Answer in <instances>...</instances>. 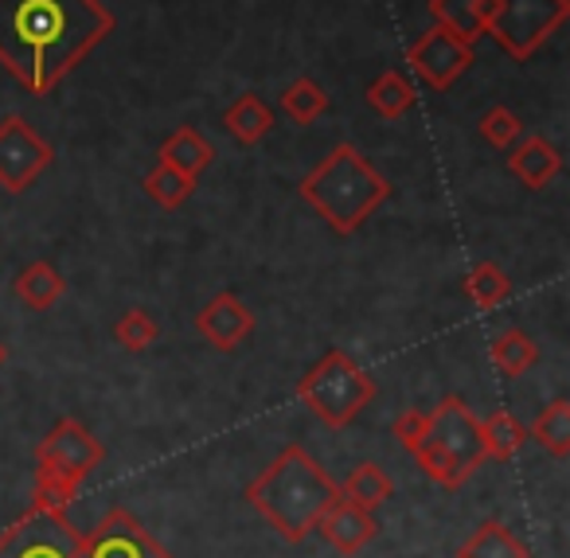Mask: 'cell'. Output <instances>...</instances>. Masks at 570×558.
I'll use <instances>...</instances> for the list:
<instances>
[{
  "label": "cell",
  "instance_id": "obj_1",
  "mask_svg": "<svg viewBox=\"0 0 570 558\" xmlns=\"http://www.w3.org/2000/svg\"><path fill=\"white\" fill-rule=\"evenodd\" d=\"M114 32L102 0H0V67L48 98Z\"/></svg>",
  "mask_w": 570,
  "mask_h": 558
},
{
  "label": "cell",
  "instance_id": "obj_2",
  "mask_svg": "<svg viewBox=\"0 0 570 558\" xmlns=\"http://www.w3.org/2000/svg\"><path fill=\"white\" fill-rule=\"evenodd\" d=\"M391 430H395L399 446L419 461V469L445 492H458L461 484H469V477L489 461L481 418L469 410L461 394H445L430 410H403Z\"/></svg>",
  "mask_w": 570,
  "mask_h": 558
},
{
  "label": "cell",
  "instance_id": "obj_3",
  "mask_svg": "<svg viewBox=\"0 0 570 558\" xmlns=\"http://www.w3.org/2000/svg\"><path fill=\"white\" fill-rule=\"evenodd\" d=\"M341 484L321 469L305 446H285L258 477L246 484V503L282 535L285 542H305L317 531Z\"/></svg>",
  "mask_w": 570,
  "mask_h": 558
},
{
  "label": "cell",
  "instance_id": "obj_4",
  "mask_svg": "<svg viewBox=\"0 0 570 558\" xmlns=\"http://www.w3.org/2000/svg\"><path fill=\"white\" fill-rule=\"evenodd\" d=\"M297 196L336 231L352 235L360 231L391 196V180L352 145H336L302 184Z\"/></svg>",
  "mask_w": 570,
  "mask_h": 558
},
{
  "label": "cell",
  "instance_id": "obj_5",
  "mask_svg": "<svg viewBox=\"0 0 570 558\" xmlns=\"http://www.w3.org/2000/svg\"><path fill=\"white\" fill-rule=\"evenodd\" d=\"M297 399L328 430L352 425L375 402V379L344 347H328L297 383Z\"/></svg>",
  "mask_w": 570,
  "mask_h": 558
},
{
  "label": "cell",
  "instance_id": "obj_6",
  "mask_svg": "<svg viewBox=\"0 0 570 558\" xmlns=\"http://www.w3.org/2000/svg\"><path fill=\"white\" fill-rule=\"evenodd\" d=\"M570 17V0H489L484 36L515 63H528Z\"/></svg>",
  "mask_w": 570,
  "mask_h": 558
},
{
  "label": "cell",
  "instance_id": "obj_7",
  "mask_svg": "<svg viewBox=\"0 0 570 558\" xmlns=\"http://www.w3.org/2000/svg\"><path fill=\"white\" fill-rule=\"evenodd\" d=\"M75 558H173V550H165V542H157V535L134 511L114 503L95 531H82Z\"/></svg>",
  "mask_w": 570,
  "mask_h": 558
},
{
  "label": "cell",
  "instance_id": "obj_8",
  "mask_svg": "<svg viewBox=\"0 0 570 558\" xmlns=\"http://www.w3.org/2000/svg\"><path fill=\"white\" fill-rule=\"evenodd\" d=\"M56 165V149L43 141L20 114H9L0 121V188L4 192H28L48 168Z\"/></svg>",
  "mask_w": 570,
  "mask_h": 558
},
{
  "label": "cell",
  "instance_id": "obj_9",
  "mask_svg": "<svg viewBox=\"0 0 570 558\" xmlns=\"http://www.w3.org/2000/svg\"><path fill=\"white\" fill-rule=\"evenodd\" d=\"M82 531H75L67 516L24 511L12 527L0 531V558H75Z\"/></svg>",
  "mask_w": 570,
  "mask_h": 558
},
{
  "label": "cell",
  "instance_id": "obj_10",
  "mask_svg": "<svg viewBox=\"0 0 570 558\" xmlns=\"http://www.w3.org/2000/svg\"><path fill=\"white\" fill-rule=\"evenodd\" d=\"M102 461H106V446L79 422V418H59L48 438L36 446V464L63 472V477L79 480V484Z\"/></svg>",
  "mask_w": 570,
  "mask_h": 558
},
{
  "label": "cell",
  "instance_id": "obj_11",
  "mask_svg": "<svg viewBox=\"0 0 570 558\" xmlns=\"http://www.w3.org/2000/svg\"><path fill=\"white\" fill-rule=\"evenodd\" d=\"M473 59H476L473 43L458 40V36L445 32V28H430L426 36H419V40L406 48V63L414 67V75H419L430 90H450L453 82L469 71Z\"/></svg>",
  "mask_w": 570,
  "mask_h": 558
},
{
  "label": "cell",
  "instance_id": "obj_12",
  "mask_svg": "<svg viewBox=\"0 0 570 558\" xmlns=\"http://www.w3.org/2000/svg\"><path fill=\"white\" fill-rule=\"evenodd\" d=\"M196 332L219 352H235L254 332V313L235 297V293H215L196 313Z\"/></svg>",
  "mask_w": 570,
  "mask_h": 558
},
{
  "label": "cell",
  "instance_id": "obj_13",
  "mask_svg": "<svg viewBox=\"0 0 570 558\" xmlns=\"http://www.w3.org/2000/svg\"><path fill=\"white\" fill-rule=\"evenodd\" d=\"M317 531L325 535L341 555H360V550L380 535V523H375V511L352 503L348 496H336L325 508V516H321Z\"/></svg>",
  "mask_w": 570,
  "mask_h": 558
},
{
  "label": "cell",
  "instance_id": "obj_14",
  "mask_svg": "<svg viewBox=\"0 0 570 558\" xmlns=\"http://www.w3.org/2000/svg\"><path fill=\"white\" fill-rule=\"evenodd\" d=\"M508 173L528 192H543L562 173V153L547 137H520L508 153Z\"/></svg>",
  "mask_w": 570,
  "mask_h": 558
},
{
  "label": "cell",
  "instance_id": "obj_15",
  "mask_svg": "<svg viewBox=\"0 0 570 558\" xmlns=\"http://www.w3.org/2000/svg\"><path fill=\"white\" fill-rule=\"evenodd\" d=\"M165 165H173L176 173H184V176H191V180H199V176L207 173V168L215 165V145L207 141L199 129H191V126H180V129H173V134L165 137V145H160V153H157Z\"/></svg>",
  "mask_w": 570,
  "mask_h": 558
},
{
  "label": "cell",
  "instance_id": "obj_16",
  "mask_svg": "<svg viewBox=\"0 0 570 558\" xmlns=\"http://www.w3.org/2000/svg\"><path fill=\"white\" fill-rule=\"evenodd\" d=\"M458 558H531V550L504 519H481L476 531L461 542Z\"/></svg>",
  "mask_w": 570,
  "mask_h": 558
},
{
  "label": "cell",
  "instance_id": "obj_17",
  "mask_svg": "<svg viewBox=\"0 0 570 558\" xmlns=\"http://www.w3.org/2000/svg\"><path fill=\"white\" fill-rule=\"evenodd\" d=\"M430 17H434V28H445L476 48V40L484 36L489 0H430Z\"/></svg>",
  "mask_w": 570,
  "mask_h": 558
},
{
  "label": "cell",
  "instance_id": "obj_18",
  "mask_svg": "<svg viewBox=\"0 0 570 558\" xmlns=\"http://www.w3.org/2000/svg\"><path fill=\"white\" fill-rule=\"evenodd\" d=\"M12 290H17V297L24 301L28 309L48 313V309H56V301L67 293V282L51 262L40 258V262H28V266L20 270L17 282H12Z\"/></svg>",
  "mask_w": 570,
  "mask_h": 558
},
{
  "label": "cell",
  "instance_id": "obj_19",
  "mask_svg": "<svg viewBox=\"0 0 570 558\" xmlns=\"http://www.w3.org/2000/svg\"><path fill=\"white\" fill-rule=\"evenodd\" d=\"M489 360L504 379H520L539 363V344L523 329H504V332H497V336H492Z\"/></svg>",
  "mask_w": 570,
  "mask_h": 558
},
{
  "label": "cell",
  "instance_id": "obj_20",
  "mask_svg": "<svg viewBox=\"0 0 570 558\" xmlns=\"http://www.w3.org/2000/svg\"><path fill=\"white\" fill-rule=\"evenodd\" d=\"M223 126L230 129L238 145H258L262 137L274 129V110L262 102L258 95H238L235 102L223 110Z\"/></svg>",
  "mask_w": 570,
  "mask_h": 558
},
{
  "label": "cell",
  "instance_id": "obj_21",
  "mask_svg": "<svg viewBox=\"0 0 570 558\" xmlns=\"http://www.w3.org/2000/svg\"><path fill=\"white\" fill-rule=\"evenodd\" d=\"M481 438H484V453H489L492 461H512L531 441L528 425H523L512 410H492L489 418H481Z\"/></svg>",
  "mask_w": 570,
  "mask_h": 558
},
{
  "label": "cell",
  "instance_id": "obj_22",
  "mask_svg": "<svg viewBox=\"0 0 570 558\" xmlns=\"http://www.w3.org/2000/svg\"><path fill=\"white\" fill-rule=\"evenodd\" d=\"M341 496H348V500L360 503V508L375 511V508H383L391 496H395V480H391L375 461H364V464H356L348 477H344Z\"/></svg>",
  "mask_w": 570,
  "mask_h": 558
},
{
  "label": "cell",
  "instance_id": "obj_23",
  "mask_svg": "<svg viewBox=\"0 0 570 558\" xmlns=\"http://www.w3.org/2000/svg\"><path fill=\"white\" fill-rule=\"evenodd\" d=\"M79 480L63 477L56 469H43L36 464V480H32V508L28 511H43V516H67L71 500L79 496Z\"/></svg>",
  "mask_w": 570,
  "mask_h": 558
},
{
  "label": "cell",
  "instance_id": "obj_24",
  "mask_svg": "<svg viewBox=\"0 0 570 558\" xmlns=\"http://www.w3.org/2000/svg\"><path fill=\"white\" fill-rule=\"evenodd\" d=\"M277 106H282V114L294 121V126H313V121L328 110V95L321 82H313L309 75H302V79H294L282 90Z\"/></svg>",
  "mask_w": 570,
  "mask_h": 558
},
{
  "label": "cell",
  "instance_id": "obj_25",
  "mask_svg": "<svg viewBox=\"0 0 570 558\" xmlns=\"http://www.w3.org/2000/svg\"><path fill=\"white\" fill-rule=\"evenodd\" d=\"M461 290H465V297L473 301L476 309H500L512 297V282H508V274L497 262H476L465 274V282H461Z\"/></svg>",
  "mask_w": 570,
  "mask_h": 558
},
{
  "label": "cell",
  "instance_id": "obj_26",
  "mask_svg": "<svg viewBox=\"0 0 570 558\" xmlns=\"http://www.w3.org/2000/svg\"><path fill=\"white\" fill-rule=\"evenodd\" d=\"M528 438H535L539 446L547 449L551 457H570V402L567 399H554L551 407L539 410V418L531 422Z\"/></svg>",
  "mask_w": 570,
  "mask_h": 558
},
{
  "label": "cell",
  "instance_id": "obj_27",
  "mask_svg": "<svg viewBox=\"0 0 570 558\" xmlns=\"http://www.w3.org/2000/svg\"><path fill=\"white\" fill-rule=\"evenodd\" d=\"M141 188H145V196H149L157 207H165V212H176V207L188 204V196L196 192V180H191V176H184V173H176V168L165 165V160H157V168L145 176Z\"/></svg>",
  "mask_w": 570,
  "mask_h": 558
},
{
  "label": "cell",
  "instance_id": "obj_28",
  "mask_svg": "<svg viewBox=\"0 0 570 558\" xmlns=\"http://www.w3.org/2000/svg\"><path fill=\"white\" fill-rule=\"evenodd\" d=\"M367 106H372L380 118L395 121V118H403V114L414 106V87L406 82V75L383 71L380 79L367 87Z\"/></svg>",
  "mask_w": 570,
  "mask_h": 558
},
{
  "label": "cell",
  "instance_id": "obj_29",
  "mask_svg": "<svg viewBox=\"0 0 570 558\" xmlns=\"http://www.w3.org/2000/svg\"><path fill=\"white\" fill-rule=\"evenodd\" d=\"M160 329L157 321H153L145 309H126V313L118 316V324H114V340H118L126 352H149L153 344H157Z\"/></svg>",
  "mask_w": 570,
  "mask_h": 558
},
{
  "label": "cell",
  "instance_id": "obj_30",
  "mask_svg": "<svg viewBox=\"0 0 570 558\" xmlns=\"http://www.w3.org/2000/svg\"><path fill=\"white\" fill-rule=\"evenodd\" d=\"M481 137L492 145V149H500V153H508L515 141L523 137V121H520V114L515 110H508V106H492L489 114L481 118Z\"/></svg>",
  "mask_w": 570,
  "mask_h": 558
},
{
  "label": "cell",
  "instance_id": "obj_31",
  "mask_svg": "<svg viewBox=\"0 0 570 558\" xmlns=\"http://www.w3.org/2000/svg\"><path fill=\"white\" fill-rule=\"evenodd\" d=\"M9 363V347H4V340H0V368Z\"/></svg>",
  "mask_w": 570,
  "mask_h": 558
}]
</instances>
